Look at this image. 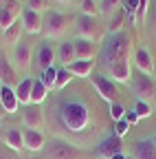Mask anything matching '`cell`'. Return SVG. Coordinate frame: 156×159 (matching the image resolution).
Returning a JSON list of instances; mask_svg holds the SVG:
<instances>
[{
	"label": "cell",
	"mask_w": 156,
	"mask_h": 159,
	"mask_svg": "<svg viewBox=\"0 0 156 159\" xmlns=\"http://www.w3.org/2000/svg\"><path fill=\"white\" fill-rule=\"evenodd\" d=\"M62 122L70 133H82L86 130L88 122H90V115L84 102H66L62 106Z\"/></svg>",
	"instance_id": "6da1fadb"
},
{
	"label": "cell",
	"mask_w": 156,
	"mask_h": 159,
	"mask_svg": "<svg viewBox=\"0 0 156 159\" xmlns=\"http://www.w3.org/2000/svg\"><path fill=\"white\" fill-rule=\"evenodd\" d=\"M130 53V38L123 33H114L101 49V64L108 69L119 60H128Z\"/></svg>",
	"instance_id": "7a4b0ae2"
},
{
	"label": "cell",
	"mask_w": 156,
	"mask_h": 159,
	"mask_svg": "<svg viewBox=\"0 0 156 159\" xmlns=\"http://www.w3.org/2000/svg\"><path fill=\"white\" fill-rule=\"evenodd\" d=\"M132 91H134L136 99H141V102H150V99L156 95V82L152 80V75L139 73V75L132 80Z\"/></svg>",
	"instance_id": "3957f363"
},
{
	"label": "cell",
	"mask_w": 156,
	"mask_h": 159,
	"mask_svg": "<svg viewBox=\"0 0 156 159\" xmlns=\"http://www.w3.org/2000/svg\"><path fill=\"white\" fill-rule=\"evenodd\" d=\"M68 29V18L57 13V11H51L46 16V22H44V35L46 38H62Z\"/></svg>",
	"instance_id": "277c9868"
},
{
	"label": "cell",
	"mask_w": 156,
	"mask_h": 159,
	"mask_svg": "<svg viewBox=\"0 0 156 159\" xmlns=\"http://www.w3.org/2000/svg\"><path fill=\"white\" fill-rule=\"evenodd\" d=\"M18 16H22V9L15 0H5L0 5V31H7L9 27H13L18 22Z\"/></svg>",
	"instance_id": "5b68a950"
},
{
	"label": "cell",
	"mask_w": 156,
	"mask_h": 159,
	"mask_svg": "<svg viewBox=\"0 0 156 159\" xmlns=\"http://www.w3.org/2000/svg\"><path fill=\"white\" fill-rule=\"evenodd\" d=\"M46 155L48 159H79V150L68 142H62V139L51 142L46 148Z\"/></svg>",
	"instance_id": "8992f818"
},
{
	"label": "cell",
	"mask_w": 156,
	"mask_h": 159,
	"mask_svg": "<svg viewBox=\"0 0 156 159\" xmlns=\"http://www.w3.org/2000/svg\"><path fill=\"white\" fill-rule=\"evenodd\" d=\"M77 38H84V40H99L101 38V31H99V25H97V18H90V16H79L77 18Z\"/></svg>",
	"instance_id": "52a82bcc"
},
{
	"label": "cell",
	"mask_w": 156,
	"mask_h": 159,
	"mask_svg": "<svg viewBox=\"0 0 156 159\" xmlns=\"http://www.w3.org/2000/svg\"><path fill=\"white\" fill-rule=\"evenodd\" d=\"M92 80V84H95V89H97V93H99L106 102H116V86H114V82L110 77H106V75H95V77H90Z\"/></svg>",
	"instance_id": "ba28073f"
},
{
	"label": "cell",
	"mask_w": 156,
	"mask_h": 159,
	"mask_svg": "<svg viewBox=\"0 0 156 159\" xmlns=\"http://www.w3.org/2000/svg\"><path fill=\"white\" fill-rule=\"evenodd\" d=\"M22 29H24V33H31V35L40 33V31L44 29L42 13H37V11H33V9L27 7V9L22 11Z\"/></svg>",
	"instance_id": "9c48e42d"
},
{
	"label": "cell",
	"mask_w": 156,
	"mask_h": 159,
	"mask_svg": "<svg viewBox=\"0 0 156 159\" xmlns=\"http://www.w3.org/2000/svg\"><path fill=\"white\" fill-rule=\"evenodd\" d=\"M119 152H121V137L110 135L99 144V148H97V159H112Z\"/></svg>",
	"instance_id": "30bf717a"
},
{
	"label": "cell",
	"mask_w": 156,
	"mask_h": 159,
	"mask_svg": "<svg viewBox=\"0 0 156 159\" xmlns=\"http://www.w3.org/2000/svg\"><path fill=\"white\" fill-rule=\"evenodd\" d=\"M108 73H110V77H112V82L128 84V82H130V77H132L130 60H119V62H114L112 66H108Z\"/></svg>",
	"instance_id": "8fae6325"
},
{
	"label": "cell",
	"mask_w": 156,
	"mask_h": 159,
	"mask_svg": "<svg viewBox=\"0 0 156 159\" xmlns=\"http://www.w3.org/2000/svg\"><path fill=\"white\" fill-rule=\"evenodd\" d=\"M75 57L77 60H92L97 53V44L92 40H84V38H77L75 40Z\"/></svg>",
	"instance_id": "7c38bea8"
},
{
	"label": "cell",
	"mask_w": 156,
	"mask_h": 159,
	"mask_svg": "<svg viewBox=\"0 0 156 159\" xmlns=\"http://www.w3.org/2000/svg\"><path fill=\"white\" fill-rule=\"evenodd\" d=\"M0 104H2V108H5L7 115L18 113V108H20V102H18V97H15V89L2 86V91H0Z\"/></svg>",
	"instance_id": "4fadbf2b"
},
{
	"label": "cell",
	"mask_w": 156,
	"mask_h": 159,
	"mask_svg": "<svg viewBox=\"0 0 156 159\" xmlns=\"http://www.w3.org/2000/svg\"><path fill=\"white\" fill-rule=\"evenodd\" d=\"M134 64H136V69H139L141 73H145V75H152L154 73V60H152V55H150L147 49H136Z\"/></svg>",
	"instance_id": "5bb4252c"
},
{
	"label": "cell",
	"mask_w": 156,
	"mask_h": 159,
	"mask_svg": "<svg viewBox=\"0 0 156 159\" xmlns=\"http://www.w3.org/2000/svg\"><path fill=\"white\" fill-rule=\"evenodd\" d=\"M132 159H156V146H154L152 139H141V142H136Z\"/></svg>",
	"instance_id": "9a60e30c"
},
{
	"label": "cell",
	"mask_w": 156,
	"mask_h": 159,
	"mask_svg": "<svg viewBox=\"0 0 156 159\" xmlns=\"http://www.w3.org/2000/svg\"><path fill=\"white\" fill-rule=\"evenodd\" d=\"M13 60H15V66L20 71H27L31 66V47L20 42L15 44V51H13Z\"/></svg>",
	"instance_id": "2e32d148"
},
{
	"label": "cell",
	"mask_w": 156,
	"mask_h": 159,
	"mask_svg": "<svg viewBox=\"0 0 156 159\" xmlns=\"http://www.w3.org/2000/svg\"><path fill=\"white\" fill-rule=\"evenodd\" d=\"M22 122L27 128H33L37 130L42 126V111L37 108V106H24L22 108Z\"/></svg>",
	"instance_id": "e0dca14e"
},
{
	"label": "cell",
	"mask_w": 156,
	"mask_h": 159,
	"mask_svg": "<svg viewBox=\"0 0 156 159\" xmlns=\"http://www.w3.org/2000/svg\"><path fill=\"white\" fill-rule=\"evenodd\" d=\"M22 139H24V148L35 152V150H42L44 148V137L40 130H33V128H27L22 133Z\"/></svg>",
	"instance_id": "ac0fdd59"
},
{
	"label": "cell",
	"mask_w": 156,
	"mask_h": 159,
	"mask_svg": "<svg viewBox=\"0 0 156 159\" xmlns=\"http://www.w3.org/2000/svg\"><path fill=\"white\" fill-rule=\"evenodd\" d=\"M37 66H40V71L44 73L46 69H51L53 66V62H55V51L51 49V44H40V49H37Z\"/></svg>",
	"instance_id": "d6986e66"
},
{
	"label": "cell",
	"mask_w": 156,
	"mask_h": 159,
	"mask_svg": "<svg viewBox=\"0 0 156 159\" xmlns=\"http://www.w3.org/2000/svg\"><path fill=\"white\" fill-rule=\"evenodd\" d=\"M33 82L35 80L33 77H24L20 84L15 86V97H18V102H20L22 106L31 104V93H33Z\"/></svg>",
	"instance_id": "ffe728a7"
},
{
	"label": "cell",
	"mask_w": 156,
	"mask_h": 159,
	"mask_svg": "<svg viewBox=\"0 0 156 159\" xmlns=\"http://www.w3.org/2000/svg\"><path fill=\"white\" fill-rule=\"evenodd\" d=\"M2 139H5L7 148H11V150H22V148H24L22 130H15V128H7V130L2 133Z\"/></svg>",
	"instance_id": "44dd1931"
},
{
	"label": "cell",
	"mask_w": 156,
	"mask_h": 159,
	"mask_svg": "<svg viewBox=\"0 0 156 159\" xmlns=\"http://www.w3.org/2000/svg\"><path fill=\"white\" fill-rule=\"evenodd\" d=\"M92 60H75L73 64H68L66 69L73 73V75H77V77H86V75H90V71H92Z\"/></svg>",
	"instance_id": "7402d4cb"
},
{
	"label": "cell",
	"mask_w": 156,
	"mask_h": 159,
	"mask_svg": "<svg viewBox=\"0 0 156 159\" xmlns=\"http://www.w3.org/2000/svg\"><path fill=\"white\" fill-rule=\"evenodd\" d=\"M57 57H60V62L64 64V66H68V64H73L75 62V44L73 42H62L60 44V51H57Z\"/></svg>",
	"instance_id": "603a6c76"
},
{
	"label": "cell",
	"mask_w": 156,
	"mask_h": 159,
	"mask_svg": "<svg viewBox=\"0 0 156 159\" xmlns=\"http://www.w3.org/2000/svg\"><path fill=\"white\" fill-rule=\"evenodd\" d=\"M48 95V89L42 84V80H35L33 82V93H31V104L33 106H40Z\"/></svg>",
	"instance_id": "cb8c5ba5"
},
{
	"label": "cell",
	"mask_w": 156,
	"mask_h": 159,
	"mask_svg": "<svg viewBox=\"0 0 156 159\" xmlns=\"http://www.w3.org/2000/svg\"><path fill=\"white\" fill-rule=\"evenodd\" d=\"M73 77H75V75H73L66 66H60V69H57V80H55V91H62Z\"/></svg>",
	"instance_id": "d4e9b609"
},
{
	"label": "cell",
	"mask_w": 156,
	"mask_h": 159,
	"mask_svg": "<svg viewBox=\"0 0 156 159\" xmlns=\"http://www.w3.org/2000/svg\"><path fill=\"white\" fill-rule=\"evenodd\" d=\"M128 16H125V11L121 9V11H116L114 16H112V20H110V33L114 35V33H121V29H123V20H125Z\"/></svg>",
	"instance_id": "484cf974"
},
{
	"label": "cell",
	"mask_w": 156,
	"mask_h": 159,
	"mask_svg": "<svg viewBox=\"0 0 156 159\" xmlns=\"http://www.w3.org/2000/svg\"><path fill=\"white\" fill-rule=\"evenodd\" d=\"M22 22H15L13 27H9L7 31H5V38H7V42H11V44H15L18 40H20V35H22Z\"/></svg>",
	"instance_id": "4316f807"
},
{
	"label": "cell",
	"mask_w": 156,
	"mask_h": 159,
	"mask_svg": "<svg viewBox=\"0 0 156 159\" xmlns=\"http://www.w3.org/2000/svg\"><path fill=\"white\" fill-rule=\"evenodd\" d=\"M55 80H57V69L55 66H51V69H46L44 73H42V84L51 91V89H55Z\"/></svg>",
	"instance_id": "83f0119b"
},
{
	"label": "cell",
	"mask_w": 156,
	"mask_h": 159,
	"mask_svg": "<svg viewBox=\"0 0 156 159\" xmlns=\"http://www.w3.org/2000/svg\"><path fill=\"white\" fill-rule=\"evenodd\" d=\"M134 111H136V115H139V119H145V117L152 115V106H150V102H141V99H136Z\"/></svg>",
	"instance_id": "f1b7e54d"
},
{
	"label": "cell",
	"mask_w": 156,
	"mask_h": 159,
	"mask_svg": "<svg viewBox=\"0 0 156 159\" xmlns=\"http://www.w3.org/2000/svg\"><path fill=\"white\" fill-rule=\"evenodd\" d=\"M110 117L114 119V122H121V119L125 117V108H123L119 102H112V104H110Z\"/></svg>",
	"instance_id": "f546056e"
},
{
	"label": "cell",
	"mask_w": 156,
	"mask_h": 159,
	"mask_svg": "<svg viewBox=\"0 0 156 159\" xmlns=\"http://www.w3.org/2000/svg\"><path fill=\"white\" fill-rule=\"evenodd\" d=\"M0 77H2V84H5V86H9V84L13 82V69L7 66V62L0 64Z\"/></svg>",
	"instance_id": "4dcf8cb0"
},
{
	"label": "cell",
	"mask_w": 156,
	"mask_h": 159,
	"mask_svg": "<svg viewBox=\"0 0 156 159\" xmlns=\"http://www.w3.org/2000/svg\"><path fill=\"white\" fill-rule=\"evenodd\" d=\"M82 11H84V16L97 18V5H95V0H84V2H82Z\"/></svg>",
	"instance_id": "1f68e13d"
},
{
	"label": "cell",
	"mask_w": 156,
	"mask_h": 159,
	"mask_svg": "<svg viewBox=\"0 0 156 159\" xmlns=\"http://www.w3.org/2000/svg\"><path fill=\"white\" fill-rule=\"evenodd\" d=\"M121 0H101V11L103 13H112L116 7H119Z\"/></svg>",
	"instance_id": "d6a6232c"
},
{
	"label": "cell",
	"mask_w": 156,
	"mask_h": 159,
	"mask_svg": "<svg viewBox=\"0 0 156 159\" xmlns=\"http://www.w3.org/2000/svg\"><path fill=\"white\" fill-rule=\"evenodd\" d=\"M130 130V124L125 122V119H121V122H116V126H114V135L116 137H123L125 133Z\"/></svg>",
	"instance_id": "836d02e7"
},
{
	"label": "cell",
	"mask_w": 156,
	"mask_h": 159,
	"mask_svg": "<svg viewBox=\"0 0 156 159\" xmlns=\"http://www.w3.org/2000/svg\"><path fill=\"white\" fill-rule=\"evenodd\" d=\"M27 7L33 9V11H37V13H42V11L46 9V0H29Z\"/></svg>",
	"instance_id": "e575fe53"
},
{
	"label": "cell",
	"mask_w": 156,
	"mask_h": 159,
	"mask_svg": "<svg viewBox=\"0 0 156 159\" xmlns=\"http://www.w3.org/2000/svg\"><path fill=\"white\" fill-rule=\"evenodd\" d=\"M145 7H147V0H139V11H136V22H143V16H145Z\"/></svg>",
	"instance_id": "d590c367"
},
{
	"label": "cell",
	"mask_w": 156,
	"mask_h": 159,
	"mask_svg": "<svg viewBox=\"0 0 156 159\" xmlns=\"http://www.w3.org/2000/svg\"><path fill=\"white\" fill-rule=\"evenodd\" d=\"M123 119H125L130 126H134L136 122H139V115H136V111L132 108V111H125V117H123Z\"/></svg>",
	"instance_id": "8d00e7d4"
},
{
	"label": "cell",
	"mask_w": 156,
	"mask_h": 159,
	"mask_svg": "<svg viewBox=\"0 0 156 159\" xmlns=\"http://www.w3.org/2000/svg\"><path fill=\"white\" fill-rule=\"evenodd\" d=\"M0 159H18L15 155H11V152H7L5 148H0Z\"/></svg>",
	"instance_id": "74e56055"
},
{
	"label": "cell",
	"mask_w": 156,
	"mask_h": 159,
	"mask_svg": "<svg viewBox=\"0 0 156 159\" xmlns=\"http://www.w3.org/2000/svg\"><path fill=\"white\" fill-rule=\"evenodd\" d=\"M112 159H130V157H128V155H123V152H119V155H114Z\"/></svg>",
	"instance_id": "f35d334b"
},
{
	"label": "cell",
	"mask_w": 156,
	"mask_h": 159,
	"mask_svg": "<svg viewBox=\"0 0 156 159\" xmlns=\"http://www.w3.org/2000/svg\"><path fill=\"white\" fill-rule=\"evenodd\" d=\"M5 117V108H2V104H0V119Z\"/></svg>",
	"instance_id": "ab89813d"
},
{
	"label": "cell",
	"mask_w": 156,
	"mask_h": 159,
	"mask_svg": "<svg viewBox=\"0 0 156 159\" xmlns=\"http://www.w3.org/2000/svg\"><path fill=\"white\" fill-rule=\"evenodd\" d=\"M55 2H60V5H66V2H70V0H55Z\"/></svg>",
	"instance_id": "60d3db41"
},
{
	"label": "cell",
	"mask_w": 156,
	"mask_h": 159,
	"mask_svg": "<svg viewBox=\"0 0 156 159\" xmlns=\"http://www.w3.org/2000/svg\"><path fill=\"white\" fill-rule=\"evenodd\" d=\"M2 86H5V84H2V80H0V91H2Z\"/></svg>",
	"instance_id": "b9f144b4"
},
{
	"label": "cell",
	"mask_w": 156,
	"mask_h": 159,
	"mask_svg": "<svg viewBox=\"0 0 156 159\" xmlns=\"http://www.w3.org/2000/svg\"><path fill=\"white\" fill-rule=\"evenodd\" d=\"M152 142H154V146H156V135H154V139H152Z\"/></svg>",
	"instance_id": "7bdbcfd3"
},
{
	"label": "cell",
	"mask_w": 156,
	"mask_h": 159,
	"mask_svg": "<svg viewBox=\"0 0 156 159\" xmlns=\"http://www.w3.org/2000/svg\"><path fill=\"white\" fill-rule=\"evenodd\" d=\"M154 11H156V5H154Z\"/></svg>",
	"instance_id": "ee69618b"
},
{
	"label": "cell",
	"mask_w": 156,
	"mask_h": 159,
	"mask_svg": "<svg viewBox=\"0 0 156 159\" xmlns=\"http://www.w3.org/2000/svg\"><path fill=\"white\" fill-rule=\"evenodd\" d=\"M130 159H132V157H130Z\"/></svg>",
	"instance_id": "f6af8a7d"
}]
</instances>
